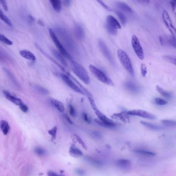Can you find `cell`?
I'll return each mask as SVG.
<instances>
[{
	"mask_svg": "<svg viewBox=\"0 0 176 176\" xmlns=\"http://www.w3.org/2000/svg\"><path fill=\"white\" fill-rule=\"evenodd\" d=\"M3 94L5 96V97L6 98V99H7L9 101H10L11 102L13 103L17 106H19L21 104L23 103L21 99L16 97L15 96L13 95V94H11V93H9V92L4 91H3Z\"/></svg>",
	"mask_w": 176,
	"mask_h": 176,
	"instance_id": "7c38bea8",
	"label": "cell"
},
{
	"mask_svg": "<svg viewBox=\"0 0 176 176\" xmlns=\"http://www.w3.org/2000/svg\"><path fill=\"white\" fill-rule=\"evenodd\" d=\"M116 164L118 168L126 170L131 167V162L126 159H119L116 162Z\"/></svg>",
	"mask_w": 176,
	"mask_h": 176,
	"instance_id": "2e32d148",
	"label": "cell"
},
{
	"mask_svg": "<svg viewBox=\"0 0 176 176\" xmlns=\"http://www.w3.org/2000/svg\"><path fill=\"white\" fill-rule=\"evenodd\" d=\"M47 175H48V176H60L58 174H57L56 172H53L52 170L48 171Z\"/></svg>",
	"mask_w": 176,
	"mask_h": 176,
	"instance_id": "11a10c76",
	"label": "cell"
},
{
	"mask_svg": "<svg viewBox=\"0 0 176 176\" xmlns=\"http://www.w3.org/2000/svg\"><path fill=\"white\" fill-rule=\"evenodd\" d=\"M115 13L118 17L119 18L120 20L122 22V24H124V25L126 24L127 19L126 16L124 15V13L119 11H115Z\"/></svg>",
	"mask_w": 176,
	"mask_h": 176,
	"instance_id": "74e56055",
	"label": "cell"
},
{
	"mask_svg": "<svg viewBox=\"0 0 176 176\" xmlns=\"http://www.w3.org/2000/svg\"><path fill=\"white\" fill-rule=\"evenodd\" d=\"M83 117L85 122H87V123H90V121L89 120L88 116L86 113H84L83 114Z\"/></svg>",
	"mask_w": 176,
	"mask_h": 176,
	"instance_id": "db71d44e",
	"label": "cell"
},
{
	"mask_svg": "<svg viewBox=\"0 0 176 176\" xmlns=\"http://www.w3.org/2000/svg\"><path fill=\"white\" fill-rule=\"evenodd\" d=\"M20 109H21V110L24 113H26L28 110V107L26 106V104H24V103H23L22 104L19 106Z\"/></svg>",
	"mask_w": 176,
	"mask_h": 176,
	"instance_id": "7dc6e473",
	"label": "cell"
},
{
	"mask_svg": "<svg viewBox=\"0 0 176 176\" xmlns=\"http://www.w3.org/2000/svg\"><path fill=\"white\" fill-rule=\"evenodd\" d=\"M0 19L2 21L4 22L5 23L9 26H13V24L11 23V21L5 15L4 13L0 9Z\"/></svg>",
	"mask_w": 176,
	"mask_h": 176,
	"instance_id": "f546056e",
	"label": "cell"
},
{
	"mask_svg": "<svg viewBox=\"0 0 176 176\" xmlns=\"http://www.w3.org/2000/svg\"><path fill=\"white\" fill-rule=\"evenodd\" d=\"M69 75L70 77V78H72V79H73V81H74V82L76 83L77 84L76 85H77V86L80 88L82 90V91L84 93L85 95L87 96L88 97L92 98V95H91V94L90 93V92H89L87 91V89H86L85 88L83 87L82 85H81L80 83L78 82V81H76V79L74 77H72L71 75L69 74Z\"/></svg>",
	"mask_w": 176,
	"mask_h": 176,
	"instance_id": "f1b7e54d",
	"label": "cell"
},
{
	"mask_svg": "<svg viewBox=\"0 0 176 176\" xmlns=\"http://www.w3.org/2000/svg\"><path fill=\"white\" fill-rule=\"evenodd\" d=\"M168 42L170 45L172 46V47H174V48H176V38L174 36H170V38H168Z\"/></svg>",
	"mask_w": 176,
	"mask_h": 176,
	"instance_id": "7bdbcfd3",
	"label": "cell"
},
{
	"mask_svg": "<svg viewBox=\"0 0 176 176\" xmlns=\"http://www.w3.org/2000/svg\"><path fill=\"white\" fill-rule=\"evenodd\" d=\"M105 28L108 33L112 35H116L117 34V29L115 28H113L112 26H110L109 24H105Z\"/></svg>",
	"mask_w": 176,
	"mask_h": 176,
	"instance_id": "f35d334b",
	"label": "cell"
},
{
	"mask_svg": "<svg viewBox=\"0 0 176 176\" xmlns=\"http://www.w3.org/2000/svg\"><path fill=\"white\" fill-rule=\"evenodd\" d=\"M51 103L59 112H64L65 111V106L62 102L57 100L52 99L51 100Z\"/></svg>",
	"mask_w": 176,
	"mask_h": 176,
	"instance_id": "4316f807",
	"label": "cell"
},
{
	"mask_svg": "<svg viewBox=\"0 0 176 176\" xmlns=\"http://www.w3.org/2000/svg\"><path fill=\"white\" fill-rule=\"evenodd\" d=\"M3 70H4V71L7 75V76L9 78V79H11V81H12V83H13V84L15 85L16 87L20 88V86L19 83H18L17 79L16 78L15 76L13 75V74L10 71H9L8 69H7L6 68H4Z\"/></svg>",
	"mask_w": 176,
	"mask_h": 176,
	"instance_id": "d4e9b609",
	"label": "cell"
},
{
	"mask_svg": "<svg viewBox=\"0 0 176 176\" xmlns=\"http://www.w3.org/2000/svg\"><path fill=\"white\" fill-rule=\"evenodd\" d=\"M162 18H163V22L164 23L166 27L169 29L172 35L175 34L176 29L174 25L172 23V20L170 18V15L166 11H164L162 13Z\"/></svg>",
	"mask_w": 176,
	"mask_h": 176,
	"instance_id": "8fae6325",
	"label": "cell"
},
{
	"mask_svg": "<svg viewBox=\"0 0 176 176\" xmlns=\"http://www.w3.org/2000/svg\"><path fill=\"white\" fill-rule=\"evenodd\" d=\"M0 4L2 6L3 8L4 9L5 11H8V7L5 0H0Z\"/></svg>",
	"mask_w": 176,
	"mask_h": 176,
	"instance_id": "681fc988",
	"label": "cell"
},
{
	"mask_svg": "<svg viewBox=\"0 0 176 176\" xmlns=\"http://www.w3.org/2000/svg\"><path fill=\"white\" fill-rule=\"evenodd\" d=\"M33 89L35 90V92H36L37 93L42 95H47L49 93L48 90L39 85H33Z\"/></svg>",
	"mask_w": 176,
	"mask_h": 176,
	"instance_id": "cb8c5ba5",
	"label": "cell"
},
{
	"mask_svg": "<svg viewBox=\"0 0 176 176\" xmlns=\"http://www.w3.org/2000/svg\"><path fill=\"white\" fill-rule=\"evenodd\" d=\"M55 11L60 13L61 10V0H49Z\"/></svg>",
	"mask_w": 176,
	"mask_h": 176,
	"instance_id": "603a6c76",
	"label": "cell"
},
{
	"mask_svg": "<svg viewBox=\"0 0 176 176\" xmlns=\"http://www.w3.org/2000/svg\"><path fill=\"white\" fill-rule=\"evenodd\" d=\"M52 52L54 56L57 59V60L62 65H63L64 66H65L66 67H67L68 65L67 63V62H66L65 59L64 58V57L61 54L60 52H57V50H52Z\"/></svg>",
	"mask_w": 176,
	"mask_h": 176,
	"instance_id": "ffe728a7",
	"label": "cell"
},
{
	"mask_svg": "<svg viewBox=\"0 0 176 176\" xmlns=\"http://www.w3.org/2000/svg\"><path fill=\"white\" fill-rule=\"evenodd\" d=\"M0 128L2 131L3 133L6 135L8 133L10 126L8 122L5 120H2L0 122Z\"/></svg>",
	"mask_w": 176,
	"mask_h": 176,
	"instance_id": "484cf974",
	"label": "cell"
},
{
	"mask_svg": "<svg viewBox=\"0 0 176 176\" xmlns=\"http://www.w3.org/2000/svg\"><path fill=\"white\" fill-rule=\"evenodd\" d=\"M60 76H61L62 80L72 90H73L76 93H78L82 94V95H85V94L82 91V90L80 88L76 85V83H74V81L72 80L71 78H70L69 76H67L64 74H61Z\"/></svg>",
	"mask_w": 176,
	"mask_h": 176,
	"instance_id": "9c48e42d",
	"label": "cell"
},
{
	"mask_svg": "<svg viewBox=\"0 0 176 176\" xmlns=\"http://www.w3.org/2000/svg\"><path fill=\"white\" fill-rule=\"evenodd\" d=\"M156 90L157 91L159 92V93L161 94L163 96H165L166 97H170V94L168 92L166 91L165 90L163 89V88H162L161 87H160L159 86H157L156 87Z\"/></svg>",
	"mask_w": 176,
	"mask_h": 176,
	"instance_id": "1f68e13d",
	"label": "cell"
},
{
	"mask_svg": "<svg viewBox=\"0 0 176 176\" xmlns=\"http://www.w3.org/2000/svg\"><path fill=\"white\" fill-rule=\"evenodd\" d=\"M107 23L109 24L110 26H112V27L115 28L116 29H121L122 28V26L118 21L114 17H113V15H108L107 17Z\"/></svg>",
	"mask_w": 176,
	"mask_h": 176,
	"instance_id": "5bb4252c",
	"label": "cell"
},
{
	"mask_svg": "<svg viewBox=\"0 0 176 176\" xmlns=\"http://www.w3.org/2000/svg\"><path fill=\"white\" fill-rule=\"evenodd\" d=\"M69 113L70 115L72 117H75L76 116V112L74 107L72 105L70 104L69 105Z\"/></svg>",
	"mask_w": 176,
	"mask_h": 176,
	"instance_id": "bcb514c9",
	"label": "cell"
},
{
	"mask_svg": "<svg viewBox=\"0 0 176 176\" xmlns=\"http://www.w3.org/2000/svg\"><path fill=\"white\" fill-rule=\"evenodd\" d=\"M85 160L86 161H87L88 163L91 164V165H93L95 167L97 168H100L102 166L103 164L101 161H99L98 160L95 159V158H92L91 156H85Z\"/></svg>",
	"mask_w": 176,
	"mask_h": 176,
	"instance_id": "7402d4cb",
	"label": "cell"
},
{
	"mask_svg": "<svg viewBox=\"0 0 176 176\" xmlns=\"http://www.w3.org/2000/svg\"><path fill=\"white\" fill-rule=\"evenodd\" d=\"M159 40H160V43L161 44V45H163V43H164V40H163V38L160 36V37H159Z\"/></svg>",
	"mask_w": 176,
	"mask_h": 176,
	"instance_id": "680465c9",
	"label": "cell"
},
{
	"mask_svg": "<svg viewBox=\"0 0 176 176\" xmlns=\"http://www.w3.org/2000/svg\"><path fill=\"white\" fill-rule=\"evenodd\" d=\"M6 58V55L4 54V53L3 52L2 50H0V62L5 61Z\"/></svg>",
	"mask_w": 176,
	"mask_h": 176,
	"instance_id": "c3c4849f",
	"label": "cell"
},
{
	"mask_svg": "<svg viewBox=\"0 0 176 176\" xmlns=\"http://www.w3.org/2000/svg\"><path fill=\"white\" fill-rule=\"evenodd\" d=\"M38 23H39V24H40V25H43V26H44V24L42 23V21H40V20H39V22H38Z\"/></svg>",
	"mask_w": 176,
	"mask_h": 176,
	"instance_id": "91938a15",
	"label": "cell"
},
{
	"mask_svg": "<svg viewBox=\"0 0 176 176\" xmlns=\"http://www.w3.org/2000/svg\"><path fill=\"white\" fill-rule=\"evenodd\" d=\"M134 151L135 153H137L139 154H142L144 156H154L156 155V154L154 152L147 151L146 150H142V149H136L134 150Z\"/></svg>",
	"mask_w": 176,
	"mask_h": 176,
	"instance_id": "4dcf8cb0",
	"label": "cell"
},
{
	"mask_svg": "<svg viewBox=\"0 0 176 176\" xmlns=\"http://www.w3.org/2000/svg\"><path fill=\"white\" fill-rule=\"evenodd\" d=\"M59 176H64V175H59Z\"/></svg>",
	"mask_w": 176,
	"mask_h": 176,
	"instance_id": "94428289",
	"label": "cell"
},
{
	"mask_svg": "<svg viewBox=\"0 0 176 176\" xmlns=\"http://www.w3.org/2000/svg\"><path fill=\"white\" fill-rule=\"evenodd\" d=\"M111 117L116 120H118L124 123H128L130 122V118L127 113L124 112L120 113H116L113 114Z\"/></svg>",
	"mask_w": 176,
	"mask_h": 176,
	"instance_id": "4fadbf2b",
	"label": "cell"
},
{
	"mask_svg": "<svg viewBox=\"0 0 176 176\" xmlns=\"http://www.w3.org/2000/svg\"><path fill=\"white\" fill-rule=\"evenodd\" d=\"M131 41L133 48L138 58L141 60H143L144 59V53L138 38L135 35H133L132 37Z\"/></svg>",
	"mask_w": 176,
	"mask_h": 176,
	"instance_id": "ba28073f",
	"label": "cell"
},
{
	"mask_svg": "<svg viewBox=\"0 0 176 176\" xmlns=\"http://www.w3.org/2000/svg\"><path fill=\"white\" fill-rule=\"evenodd\" d=\"M154 102L158 104V105H160V106H164L168 104V102L166 100H164L161 98H156L154 100Z\"/></svg>",
	"mask_w": 176,
	"mask_h": 176,
	"instance_id": "b9f144b4",
	"label": "cell"
},
{
	"mask_svg": "<svg viewBox=\"0 0 176 176\" xmlns=\"http://www.w3.org/2000/svg\"><path fill=\"white\" fill-rule=\"evenodd\" d=\"M34 151L36 154L40 156H43L46 153V150L44 148L40 147H36L34 149Z\"/></svg>",
	"mask_w": 176,
	"mask_h": 176,
	"instance_id": "8d00e7d4",
	"label": "cell"
},
{
	"mask_svg": "<svg viewBox=\"0 0 176 176\" xmlns=\"http://www.w3.org/2000/svg\"><path fill=\"white\" fill-rule=\"evenodd\" d=\"M116 7L118 8L119 9L122 11L127 13H130L133 12L132 9L128 5L125 3L122 2H118L116 4Z\"/></svg>",
	"mask_w": 176,
	"mask_h": 176,
	"instance_id": "e0dca14e",
	"label": "cell"
},
{
	"mask_svg": "<svg viewBox=\"0 0 176 176\" xmlns=\"http://www.w3.org/2000/svg\"><path fill=\"white\" fill-rule=\"evenodd\" d=\"M96 1L100 4V5H101L105 9H106L107 11H112V10L111 9V8H110L108 5H107L102 0H96Z\"/></svg>",
	"mask_w": 176,
	"mask_h": 176,
	"instance_id": "ee69618b",
	"label": "cell"
},
{
	"mask_svg": "<svg viewBox=\"0 0 176 176\" xmlns=\"http://www.w3.org/2000/svg\"><path fill=\"white\" fill-rule=\"evenodd\" d=\"M117 54L120 63L124 68V69L126 70L131 75L134 76V73L132 65L130 59L126 53L122 50H118L117 52Z\"/></svg>",
	"mask_w": 176,
	"mask_h": 176,
	"instance_id": "277c9868",
	"label": "cell"
},
{
	"mask_svg": "<svg viewBox=\"0 0 176 176\" xmlns=\"http://www.w3.org/2000/svg\"><path fill=\"white\" fill-rule=\"evenodd\" d=\"M63 4L65 6H68L70 4L71 1L70 0H63Z\"/></svg>",
	"mask_w": 176,
	"mask_h": 176,
	"instance_id": "9f6ffc18",
	"label": "cell"
},
{
	"mask_svg": "<svg viewBox=\"0 0 176 176\" xmlns=\"http://www.w3.org/2000/svg\"><path fill=\"white\" fill-rule=\"evenodd\" d=\"M163 58L170 63H172V64H174V65H176V59L175 57L171 56H165L163 57Z\"/></svg>",
	"mask_w": 176,
	"mask_h": 176,
	"instance_id": "ab89813d",
	"label": "cell"
},
{
	"mask_svg": "<svg viewBox=\"0 0 176 176\" xmlns=\"http://www.w3.org/2000/svg\"><path fill=\"white\" fill-rule=\"evenodd\" d=\"M141 75L143 76V77H145L147 74V70L146 65L144 63H141Z\"/></svg>",
	"mask_w": 176,
	"mask_h": 176,
	"instance_id": "f6af8a7d",
	"label": "cell"
},
{
	"mask_svg": "<svg viewBox=\"0 0 176 176\" xmlns=\"http://www.w3.org/2000/svg\"><path fill=\"white\" fill-rule=\"evenodd\" d=\"M0 41L8 46H11L13 44V42L11 41V40H9L6 36H5L4 35L1 34H0Z\"/></svg>",
	"mask_w": 176,
	"mask_h": 176,
	"instance_id": "836d02e7",
	"label": "cell"
},
{
	"mask_svg": "<svg viewBox=\"0 0 176 176\" xmlns=\"http://www.w3.org/2000/svg\"><path fill=\"white\" fill-rule=\"evenodd\" d=\"M69 154L71 156L78 158L83 156V154L81 150L74 146H71L69 149Z\"/></svg>",
	"mask_w": 176,
	"mask_h": 176,
	"instance_id": "44dd1931",
	"label": "cell"
},
{
	"mask_svg": "<svg viewBox=\"0 0 176 176\" xmlns=\"http://www.w3.org/2000/svg\"><path fill=\"white\" fill-rule=\"evenodd\" d=\"M136 1L143 5L149 4L150 3V0H136Z\"/></svg>",
	"mask_w": 176,
	"mask_h": 176,
	"instance_id": "f5cc1de1",
	"label": "cell"
},
{
	"mask_svg": "<svg viewBox=\"0 0 176 176\" xmlns=\"http://www.w3.org/2000/svg\"><path fill=\"white\" fill-rule=\"evenodd\" d=\"M64 116H65V118L66 120H67L68 122L70 124H73V123H72V122L71 120H70V119L69 117V116H68L67 115L65 114V115H64Z\"/></svg>",
	"mask_w": 176,
	"mask_h": 176,
	"instance_id": "6f0895ef",
	"label": "cell"
},
{
	"mask_svg": "<svg viewBox=\"0 0 176 176\" xmlns=\"http://www.w3.org/2000/svg\"><path fill=\"white\" fill-rule=\"evenodd\" d=\"M49 32L50 37L52 39L53 41L54 42L55 46H57V48L59 49L61 54L64 57H65L68 60H69L70 61H73V59L70 55L68 53L67 50H66L65 48L64 47L63 44L61 43V42L59 41V39H58V38L57 37L54 31L52 29L50 28Z\"/></svg>",
	"mask_w": 176,
	"mask_h": 176,
	"instance_id": "8992f818",
	"label": "cell"
},
{
	"mask_svg": "<svg viewBox=\"0 0 176 176\" xmlns=\"http://www.w3.org/2000/svg\"><path fill=\"white\" fill-rule=\"evenodd\" d=\"M74 136L75 137V138H76V141L78 142V143L80 144V145H82V146L83 147V148H84V149H86V150H87V146H86V144L84 143V142H83L82 139L80 137H79L78 135H74Z\"/></svg>",
	"mask_w": 176,
	"mask_h": 176,
	"instance_id": "60d3db41",
	"label": "cell"
},
{
	"mask_svg": "<svg viewBox=\"0 0 176 176\" xmlns=\"http://www.w3.org/2000/svg\"><path fill=\"white\" fill-rule=\"evenodd\" d=\"M88 98L89 100V103L91 105V108H93L96 115L98 117V119L103 122L107 126V128H112L114 127H115L116 126L115 123L113 122L112 120L110 119L106 115H105L102 112H101L99 110L94 100L92 99V98L88 97Z\"/></svg>",
	"mask_w": 176,
	"mask_h": 176,
	"instance_id": "3957f363",
	"label": "cell"
},
{
	"mask_svg": "<svg viewBox=\"0 0 176 176\" xmlns=\"http://www.w3.org/2000/svg\"><path fill=\"white\" fill-rule=\"evenodd\" d=\"M57 127L55 126L53 128L48 131V133L51 135L52 140H55L57 137Z\"/></svg>",
	"mask_w": 176,
	"mask_h": 176,
	"instance_id": "d590c367",
	"label": "cell"
},
{
	"mask_svg": "<svg viewBox=\"0 0 176 176\" xmlns=\"http://www.w3.org/2000/svg\"><path fill=\"white\" fill-rule=\"evenodd\" d=\"M161 123L165 126H168V127H174L176 126V122L173 120H161Z\"/></svg>",
	"mask_w": 176,
	"mask_h": 176,
	"instance_id": "e575fe53",
	"label": "cell"
},
{
	"mask_svg": "<svg viewBox=\"0 0 176 176\" xmlns=\"http://www.w3.org/2000/svg\"><path fill=\"white\" fill-rule=\"evenodd\" d=\"M59 34L64 44V46H65L68 50H69V52L72 53H76L77 52L76 44L70 36L69 34L64 29H59Z\"/></svg>",
	"mask_w": 176,
	"mask_h": 176,
	"instance_id": "7a4b0ae2",
	"label": "cell"
},
{
	"mask_svg": "<svg viewBox=\"0 0 176 176\" xmlns=\"http://www.w3.org/2000/svg\"><path fill=\"white\" fill-rule=\"evenodd\" d=\"M127 113L129 115L137 116L139 117H143L149 120H155L156 119V116L153 115L152 113H149L144 110H132L128 111Z\"/></svg>",
	"mask_w": 176,
	"mask_h": 176,
	"instance_id": "30bf717a",
	"label": "cell"
},
{
	"mask_svg": "<svg viewBox=\"0 0 176 176\" xmlns=\"http://www.w3.org/2000/svg\"><path fill=\"white\" fill-rule=\"evenodd\" d=\"M70 65L72 71L82 81L83 83H84L86 85L89 84L90 78L89 75L87 73L86 70H85L82 65L74 60L70 61Z\"/></svg>",
	"mask_w": 176,
	"mask_h": 176,
	"instance_id": "6da1fadb",
	"label": "cell"
},
{
	"mask_svg": "<svg viewBox=\"0 0 176 176\" xmlns=\"http://www.w3.org/2000/svg\"><path fill=\"white\" fill-rule=\"evenodd\" d=\"M89 69L91 73L101 82L111 86H114V83H113V81H112L110 78H109L102 71L99 70L95 66L92 65H89Z\"/></svg>",
	"mask_w": 176,
	"mask_h": 176,
	"instance_id": "5b68a950",
	"label": "cell"
},
{
	"mask_svg": "<svg viewBox=\"0 0 176 176\" xmlns=\"http://www.w3.org/2000/svg\"><path fill=\"white\" fill-rule=\"evenodd\" d=\"M76 174L78 175V176H84L85 175V172L82 170H81L79 168H77L76 170Z\"/></svg>",
	"mask_w": 176,
	"mask_h": 176,
	"instance_id": "f907efd6",
	"label": "cell"
},
{
	"mask_svg": "<svg viewBox=\"0 0 176 176\" xmlns=\"http://www.w3.org/2000/svg\"><path fill=\"white\" fill-rule=\"evenodd\" d=\"M124 87L128 91L130 92L133 93H138L139 91V88L135 83H133L132 81H127L124 84Z\"/></svg>",
	"mask_w": 176,
	"mask_h": 176,
	"instance_id": "9a60e30c",
	"label": "cell"
},
{
	"mask_svg": "<svg viewBox=\"0 0 176 176\" xmlns=\"http://www.w3.org/2000/svg\"><path fill=\"white\" fill-rule=\"evenodd\" d=\"M98 46L100 50L103 55L112 65H115V61L114 60L112 55L111 54L107 45L102 40H99L98 41Z\"/></svg>",
	"mask_w": 176,
	"mask_h": 176,
	"instance_id": "52a82bcc",
	"label": "cell"
},
{
	"mask_svg": "<svg viewBox=\"0 0 176 176\" xmlns=\"http://www.w3.org/2000/svg\"><path fill=\"white\" fill-rule=\"evenodd\" d=\"M20 55L23 58L26 59L30 61H35L36 60V57L33 53L30 51L28 50H21L20 52Z\"/></svg>",
	"mask_w": 176,
	"mask_h": 176,
	"instance_id": "d6986e66",
	"label": "cell"
},
{
	"mask_svg": "<svg viewBox=\"0 0 176 176\" xmlns=\"http://www.w3.org/2000/svg\"><path fill=\"white\" fill-rule=\"evenodd\" d=\"M74 32L76 37L80 40H82L85 37L84 31L80 24H77L74 27Z\"/></svg>",
	"mask_w": 176,
	"mask_h": 176,
	"instance_id": "ac0fdd59",
	"label": "cell"
},
{
	"mask_svg": "<svg viewBox=\"0 0 176 176\" xmlns=\"http://www.w3.org/2000/svg\"><path fill=\"white\" fill-rule=\"evenodd\" d=\"M39 48V50H40V52H41L43 54L45 55V56L47 57L48 58L50 59V60H51V61H52V62H54L55 65H57L58 67H59V68L61 69V70L63 71H64V72H66V70L65 69H64V67H63L61 65H59V64L57 62V61L55 60L54 59H53L52 58H51V57L49 55H48L47 53H46L45 52L44 50H42L40 48Z\"/></svg>",
	"mask_w": 176,
	"mask_h": 176,
	"instance_id": "d6a6232c",
	"label": "cell"
},
{
	"mask_svg": "<svg viewBox=\"0 0 176 176\" xmlns=\"http://www.w3.org/2000/svg\"><path fill=\"white\" fill-rule=\"evenodd\" d=\"M170 3L171 7H172V11L174 12L175 11V9H176V0H172Z\"/></svg>",
	"mask_w": 176,
	"mask_h": 176,
	"instance_id": "816d5d0a",
	"label": "cell"
},
{
	"mask_svg": "<svg viewBox=\"0 0 176 176\" xmlns=\"http://www.w3.org/2000/svg\"><path fill=\"white\" fill-rule=\"evenodd\" d=\"M141 124L143 125V126L146 127V128L152 130H160L162 129V128L160 126L154 125V124H151L150 123L148 122H143L141 121Z\"/></svg>",
	"mask_w": 176,
	"mask_h": 176,
	"instance_id": "83f0119b",
	"label": "cell"
}]
</instances>
